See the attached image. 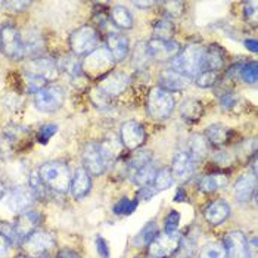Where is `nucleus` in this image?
<instances>
[{
    "label": "nucleus",
    "mask_w": 258,
    "mask_h": 258,
    "mask_svg": "<svg viewBox=\"0 0 258 258\" xmlns=\"http://www.w3.org/2000/svg\"><path fill=\"white\" fill-rule=\"evenodd\" d=\"M34 197L27 187H15L8 199V205L15 213H25L33 205Z\"/></svg>",
    "instance_id": "obj_23"
},
{
    "label": "nucleus",
    "mask_w": 258,
    "mask_h": 258,
    "mask_svg": "<svg viewBox=\"0 0 258 258\" xmlns=\"http://www.w3.org/2000/svg\"><path fill=\"white\" fill-rule=\"evenodd\" d=\"M99 44V34L90 25H83L70 36V49L76 56H87Z\"/></svg>",
    "instance_id": "obj_5"
},
{
    "label": "nucleus",
    "mask_w": 258,
    "mask_h": 258,
    "mask_svg": "<svg viewBox=\"0 0 258 258\" xmlns=\"http://www.w3.org/2000/svg\"><path fill=\"white\" fill-rule=\"evenodd\" d=\"M239 76L248 84H255L258 80V65L255 60L252 62H246L240 67L239 70Z\"/></svg>",
    "instance_id": "obj_38"
},
{
    "label": "nucleus",
    "mask_w": 258,
    "mask_h": 258,
    "mask_svg": "<svg viewBox=\"0 0 258 258\" xmlns=\"http://www.w3.org/2000/svg\"><path fill=\"white\" fill-rule=\"evenodd\" d=\"M119 143L121 142L117 138H114V136H108L102 143H99L100 154H102V158L105 161L106 167L111 162H114L119 155V149H121V145Z\"/></svg>",
    "instance_id": "obj_29"
},
{
    "label": "nucleus",
    "mask_w": 258,
    "mask_h": 258,
    "mask_svg": "<svg viewBox=\"0 0 258 258\" xmlns=\"http://www.w3.org/2000/svg\"><path fill=\"white\" fill-rule=\"evenodd\" d=\"M30 5H31V2H24V0L3 2V6H5L8 11H12V12H24Z\"/></svg>",
    "instance_id": "obj_47"
},
{
    "label": "nucleus",
    "mask_w": 258,
    "mask_h": 258,
    "mask_svg": "<svg viewBox=\"0 0 258 258\" xmlns=\"http://www.w3.org/2000/svg\"><path fill=\"white\" fill-rule=\"evenodd\" d=\"M173 181L174 180L171 177V173H170L168 168H159V170H157L155 177L151 181V184H148L145 187H140V190L138 192V199L148 201V199L152 198L154 195L171 187Z\"/></svg>",
    "instance_id": "obj_15"
},
{
    "label": "nucleus",
    "mask_w": 258,
    "mask_h": 258,
    "mask_svg": "<svg viewBox=\"0 0 258 258\" xmlns=\"http://www.w3.org/2000/svg\"><path fill=\"white\" fill-rule=\"evenodd\" d=\"M56 132H58V125H56V124H46V125H43L39 130V133H37V140H39L40 143L46 145L49 140L52 139V136L56 135Z\"/></svg>",
    "instance_id": "obj_45"
},
{
    "label": "nucleus",
    "mask_w": 258,
    "mask_h": 258,
    "mask_svg": "<svg viewBox=\"0 0 258 258\" xmlns=\"http://www.w3.org/2000/svg\"><path fill=\"white\" fill-rule=\"evenodd\" d=\"M181 235L179 232H164L157 235L155 239L148 245L149 246V255L152 258H168L177 252Z\"/></svg>",
    "instance_id": "obj_9"
},
{
    "label": "nucleus",
    "mask_w": 258,
    "mask_h": 258,
    "mask_svg": "<svg viewBox=\"0 0 258 258\" xmlns=\"http://www.w3.org/2000/svg\"><path fill=\"white\" fill-rule=\"evenodd\" d=\"M245 17L249 20V17H257V3L255 2H248L245 3Z\"/></svg>",
    "instance_id": "obj_50"
},
{
    "label": "nucleus",
    "mask_w": 258,
    "mask_h": 258,
    "mask_svg": "<svg viewBox=\"0 0 258 258\" xmlns=\"http://www.w3.org/2000/svg\"><path fill=\"white\" fill-rule=\"evenodd\" d=\"M100 80L102 81L98 84V87L100 90H103L106 95H109L111 98L121 95L130 84V77L121 71H111L109 74H106Z\"/></svg>",
    "instance_id": "obj_18"
},
{
    "label": "nucleus",
    "mask_w": 258,
    "mask_h": 258,
    "mask_svg": "<svg viewBox=\"0 0 258 258\" xmlns=\"http://www.w3.org/2000/svg\"><path fill=\"white\" fill-rule=\"evenodd\" d=\"M41 223V214L39 211H25L21 213L14 221V235H15V243H22L31 233H34Z\"/></svg>",
    "instance_id": "obj_13"
},
{
    "label": "nucleus",
    "mask_w": 258,
    "mask_h": 258,
    "mask_svg": "<svg viewBox=\"0 0 258 258\" xmlns=\"http://www.w3.org/2000/svg\"><path fill=\"white\" fill-rule=\"evenodd\" d=\"M56 258H81L79 252H76L74 249H70V248H62Z\"/></svg>",
    "instance_id": "obj_51"
},
{
    "label": "nucleus",
    "mask_w": 258,
    "mask_h": 258,
    "mask_svg": "<svg viewBox=\"0 0 258 258\" xmlns=\"http://www.w3.org/2000/svg\"><path fill=\"white\" fill-rule=\"evenodd\" d=\"M25 74L39 77V79L47 81H52L58 77L59 70H58V62L50 58V56H43V58H31L28 63L25 65Z\"/></svg>",
    "instance_id": "obj_11"
},
{
    "label": "nucleus",
    "mask_w": 258,
    "mask_h": 258,
    "mask_svg": "<svg viewBox=\"0 0 258 258\" xmlns=\"http://www.w3.org/2000/svg\"><path fill=\"white\" fill-rule=\"evenodd\" d=\"M224 50L219 44H211L210 47L205 49L204 55V67L202 71H216L219 73L224 65Z\"/></svg>",
    "instance_id": "obj_25"
},
{
    "label": "nucleus",
    "mask_w": 258,
    "mask_h": 258,
    "mask_svg": "<svg viewBox=\"0 0 258 258\" xmlns=\"http://www.w3.org/2000/svg\"><path fill=\"white\" fill-rule=\"evenodd\" d=\"M233 194L238 202H248L255 194V176L254 174H242L233 187Z\"/></svg>",
    "instance_id": "obj_24"
},
{
    "label": "nucleus",
    "mask_w": 258,
    "mask_h": 258,
    "mask_svg": "<svg viewBox=\"0 0 258 258\" xmlns=\"http://www.w3.org/2000/svg\"><path fill=\"white\" fill-rule=\"evenodd\" d=\"M115 60L106 47H98L81 60V71L90 79H103L112 71Z\"/></svg>",
    "instance_id": "obj_3"
},
{
    "label": "nucleus",
    "mask_w": 258,
    "mask_h": 258,
    "mask_svg": "<svg viewBox=\"0 0 258 258\" xmlns=\"http://www.w3.org/2000/svg\"><path fill=\"white\" fill-rule=\"evenodd\" d=\"M223 248L227 258H251L248 239L242 232H230L226 235Z\"/></svg>",
    "instance_id": "obj_14"
},
{
    "label": "nucleus",
    "mask_w": 258,
    "mask_h": 258,
    "mask_svg": "<svg viewBox=\"0 0 258 258\" xmlns=\"http://www.w3.org/2000/svg\"><path fill=\"white\" fill-rule=\"evenodd\" d=\"M151 60V55L148 52V46L146 43H138L136 47L133 49V55H132V62L136 68H143L148 62Z\"/></svg>",
    "instance_id": "obj_37"
},
{
    "label": "nucleus",
    "mask_w": 258,
    "mask_h": 258,
    "mask_svg": "<svg viewBox=\"0 0 258 258\" xmlns=\"http://www.w3.org/2000/svg\"><path fill=\"white\" fill-rule=\"evenodd\" d=\"M138 208V201L128 198H121L114 207V213L118 216H130L136 211Z\"/></svg>",
    "instance_id": "obj_41"
},
{
    "label": "nucleus",
    "mask_w": 258,
    "mask_h": 258,
    "mask_svg": "<svg viewBox=\"0 0 258 258\" xmlns=\"http://www.w3.org/2000/svg\"><path fill=\"white\" fill-rule=\"evenodd\" d=\"M187 154L195 162L202 161L210 154V143L202 135H192L187 142Z\"/></svg>",
    "instance_id": "obj_26"
},
{
    "label": "nucleus",
    "mask_w": 258,
    "mask_h": 258,
    "mask_svg": "<svg viewBox=\"0 0 258 258\" xmlns=\"http://www.w3.org/2000/svg\"><path fill=\"white\" fill-rule=\"evenodd\" d=\"M180 224V214L177 211H171L167 217H165V223H164V229L165 232H177Z\"/></svg>",
    "instance_id": "obj_46"
},
{
    "label": "nucleus",
    "mask_w": 258,
    "mask_h": 258,
    "mask_svg": "<svg viewBox=\"0 0 258 258\" xmlns=\"http://www.w3.org/2000/svg\"><path fill=\"white\" fill-rule=\"evenodd\" d=\"M161 5L164 6V14L167 18L174 20L183 14L184 9V3L183 2H161Z\"/></svg>",
    "instance_id": "obj_44"
},
{
    "label": "nucleus",
    "mask_w": 258,
    "mask_h": 258,
    "mask_svg": "<svg viewBox=\"0 0 258 258\" xmlns=\"http://www.w3.org/2000/svg\"><path fill=\"white\" fill-rule=\"evenodd\" d=\"M58 70H60L65 74H68L70 77H79L80 74H83L81 60L74 58V56H63L58 62Z\"/></svg>",
    "instance_id": "obj_35"
},
{
    "label": "nucleus",
    "mask_w": 258,
    "mask_h": 258,
    "mask_svg": "<svg viewBox=\"0 0 258 258\" xmlns=\"http://www.w3.org/2000/svg\"><path fill=\"white\" fill-rule=\"evenodd\" d=\"M90 189H92V177H90V174L83 167H79L74 171L71 183H70L71 195L76 199H81L90 192Z\"/></svg>",
    "instance_id": "obj_21"
},
{
    "label": "nucleus",
    "mask_w": 258,
    "mask_h": 258,
    "mask_svg": "<svg viewBox=\"0 0 258 258\" xmlns=\"http://www.w3.org/2000/svg\"><path fill=\"white\" fill-rule=\"evenodd\" d=\"M199 258H227L224 248L219 243H208L201 249Z\"/></svg>",
    "instance_id": "obj_43"
},
{
    "label": "nucleus",
    "mask_w": 258,
    "mask_h": 258,
    "mask_svg": "<svg viewBox=\"0 0 258 258\" xmlns=\"http://www.w3.org/2000/svg\"><path fill=\"white\" fill-rule=\"evenodd\" d=\"M174 108H176V99L170 92L161 87H155L151 90L146 103V109L151 118L167 119L173 114Z\"/></svg>",
    "instance_id": "obj_4"
},
{
    "label": "nucleus",
    "mask_w": 258,
    "mask_h": 258,
    "mask_svg": "<svg viewBox=\"0 0 258 258\" xmlns=\"http://www.w3.org/2000/svg\"><path fill=\"white\" fill-rule=\"evenodd\" d=\"M227 184V176L224 174H208L204 176L202 180L199 181V190L204 194H211L216 192L221 187H226Z\"/></svg>",
    "instance_id": "obj_31"
},
{
    "label": "nucleus",
    "mask_w": 258,
    "mask_h": 258,
    "mask_svg": "<svg viewBox=\"0 0 258 258\" xmlns=\"http://www.w3.org/2000/svg\"><path fill=\"white\" fill-rule=\"evenodd\" d=\"M96 249H98V254L100 258H109V246H108V242L102 236L96 238Z\"/></svg>",
    "instance_id": "obj_48"
},
{
    "label": "nucleus",
    "mask_w": 258,
    "mask_h": 258,
    "mask_svg": "<svg viewBox=\"0 0 258 258\" xmlns=\"http://www.w3.org/2000/svg\"><path fill=\"white\" fill-rule=\"evenodd\" d=\"M236 100L238 98L233 95V93H224L223 96H221V99H220V103H221V108H224V109H230V108H233L235 105H236Z\"/></svg>",
    "instance_id": "obj_49"
},
{
    "label": "nucleus",
    "mask_w": 258,
    "mask_h": 258,
    "mask_svg": "<svg viewBox=\"0 0 258 258\" xmlns=\"http://www.w3.org/2000/svg\"><path fill=\"white\" fill-rule=\"evenodd\" d=\"M39 177L44 183V186L53 192L65 194L70 189L71 183V170L62 161H49L40 165L37 170Z\"/></svg>",
    "instance_id": "obj_2"
},
{
    "label": "nucleus",
    "mask_w": 258,
    "mask_h": 258,
    "mask_svg": "<svg viewBox=\"0 0 258 258\" xmlns=\"http://www.w3.org/2000/svg\"><path fill=\"white\" fill-rule=\"evenodd\" d=\"M245 47L248 49V50H251V52H254V53H257V50H258V43H257V40H254V39H248V40H245Z\"/></svg>",
    "instance_id": "obj_53"
},
{
    "label": "nucleus",
    "mask_w": 258,
    "mask_h": 258,
    "mask_svg": "<svg viewBox=\"0 0 258 258\" xmlns=\"http://www.w3.org/2000/svg\"><path fill=\"white\" fill-rule=\"evenodd\" d=\"M106 49L109 50V53L112 55V58L117 62H122V60L127 58L128 55V50H130V41L128 39L124 36V34H119V33H111L108 37H106Z\"/></svg>",
    "instance_id": "obj_20"
},
{
    "label": "nucleus",
    "mask_w": 258,
    "mask_h": 258,
    "mask_svg": "<svg viewBox=\"0 0 258 258\" xmlns=\"http://www.w3.org/2000/svg\"><path fill=\"white\" fill-rule=\"evenodd\" d=\"M229 216H230V205L224 199H217L211 202L204 211L205 220L213 226H219L221 223H224L229 219Z\"/></svg>",
    "instance_id": "obj_22"
},
{
    "label": "nucleus",
    "mask_w": 258,
    "mask_h": 258,
    "mask_svg": "<svg viewBox=\"0 0 258 258\" xmlns=\"http://www.w3.org/2000/svg\"><path fill=\"white\" fill-rule=\"evenodd\" d=\"M136 258H139V257H136Z\"/></svg>",
    "instance_id": "obj_57"
},
{
    "label": "nucleus",
    "mask_w": 258,
    "mask_h": 258,
    "mask_svg": "<svg viewBox=\"0 0 258 258\" xmlns=\"http://www.w3.org/2000/svg\"><path fill=\"white\" fill-rule=\"evenodd\" d=\"M9 246H11V242L0 233V258H3L8 254Z\"/></svg>",
    "instance_id": "obj_52"
},
{
    "label": "nucleus",
    "mask_w": 258,
    "mask_h": 258,
    "mask_svg": "<svg viewBox=\"0 0 258 258\" xmlns=\"http://www.w3.org/2000/svg\"><path fill=\"white\" fill-rule=\"evenodd\" d=\"M90 99L93 102V105L99 109H109L112 105V98L106 95L103 90H100L98 86L90 92Z\"/></svg>",
    "instance_id": "obj_39"
},
{
    "label": "nucleus",
    "mask_w": 258,
    "mask_h": 258,
    "mask_svg": "<svg viewBox=\"0 0 258 258\" xmlns=\"http://www.w3.org/2000/svg\"><path fill=\"white\" fill-rule=\"evenodd\" d=\"M159 86L161 89L167 90V92H180V90H184L187 86H189V81L190 79L184 77L179 74L177 71H174L173 68L170 70H164L158 77Z\"/></svg>",
    "instance_id": "obj_19"
},
{
    "label": "nucleus",
    "mask_w": 258,
    "mask_h": 258,
    "mask_svg": "<svg viewBox=\"0 0 258 258\" xmlns=\"http://www.w3.org/2000/svg\"><path fill=\"white\" fill-rule=\"evenodd\" d=\"M195 168H197V162L189 157L187 152L180 151V152H177L174 155V158H173L170 173H171L173 180L186 181V180H189L194 176Z\"/></svg>",
    "instance_id": "obj_16"
},
{
    "label": "nucleus",
    "mask_w": 258,
    "mask_h": 258,
    "mask_svg": "<svg viewBox=\"0 0 258 258\" xmlns=\"http://www.w3.org/2000/svg\"><path fill=\"white\" fill-rule=\"evenodd\" d=\"M204 55H205L204 46L190 43L183 49H180L179 53L171 59V68L187 79L197 77L204 67Z\"/></svg>",
    "instance_id": "obj_1"
},
{
    "label": "nucleus",
    "mask_w": 258,
    "mask_h": 258,
    "mask_svg": "<svg viewBox=\"0 0 258 258\" xmlns=\"http://www.w3.org/2000/svg\"><path fill=\"white\" fill-rule=\"evenodd\" d=\"M205 139L208 140L210 145L223 146L230 140V128H227L223 124H213L205 130Z\"/></svg>",
    "instance_id": "obj_27"
},
{
    "label": "nucleus",
    "mask_w": 258,
    "mask_h": 258,
    "mask_svg": "<svg viewBox=\"0 0 258 258\" xmlns=\"http://www.w3.org/2000/svg\"><path fill=\"white\" fill-rule=\"evenodd\" d=\"M174 33H176V24H174V21L167 18V17L157 21L154 25V39L170 41L174 37Z\"/></svg>",
    "instance_id": "obj_30"
},
{
    "label": "nucleus",
    "mask_w": 258,
    "mask_h": 258,
    "mask_svg": "<svg viewBox=\"0 0 258 258\" xmlns=\"http://www.w3.org/2000/svg\"><path fill=\"white\" fill-rule=\"evenodd\" d=\"M149 162H152V154H151V151H139V152L133 154V157L130 158L128 164H127L128 176L132 174V177H133L142 167H145Z\"/></svg>",
    "instance_id": "obj_33"
},
{
    "label": "nucleus",
    "mask_w": 258,
    "mask_h": 258,
    "mask_svg": "<svg viewBox=\"0 0 258 258\" xmlns=\"http://www.w3.org/2000/svg\"><path fill=\"white\" fill-rule=\"evenodd\" d=\"M81 162H83V168L90 176H102L106 171V164L102 158L98 142H89L83 146Z\"/></svg>",
    "instance_id": "obj_10"
},
{
    "label": "nucleus",
    "mask_w": 258,
    "mask_h": 258,
    "mask_svg": "<svg viewBox=\"0 0 258 258\" xmlns=\"http://www.w3.org/2000/svg\"><path fill=\"white\" fill-rule=\"evenodd\" d=\"M0 50L9 59H21L25 56L22 36L11 24L0 27Z\"/></svg>",
    "instance_id": "obj_6"
},
{
    "label": "nucleus",
    "mask_w": 258,
    "mask_h": 258,
    "mask_svg": "<svg viewBox=\"0 0 258 258\" xmlns=\"http://www.w3.org/2000/svg\"><path fill=\"white\" fill-rule=\"evenodd\" d=\"M5 195V184H3V181L0 180V198Z\"/></svg>",
    "instance_id": "obj_56"
},
{
    "label": "nucleus",
    "mask_w": 258,
    "mask_h": 258,
    "mask_svg": "<svg viewBox=\"0 0 258 258\" xmlns=\"http://www.w3.org/2000/svg\"><path fill=\"white\" fill-rule=\"evenodd\" d=\"M56 245V239L49 232L36 230L22 242L24 254L30 258H43L53 246Z\"/></svg>",
    "instance_id": "obj_7"
},
{
    "label": "nucleus",
    "mask_w": 258,
    "mask_h": 258,
    "mask_svg": "<svg viewBox=\"0 0 258 258\" xmlns=\"http://www.w3.org/2000/svg\"><path fill=\"white\" fill-rule=\"evenodd\" d=\"M155 173H157V170L154 168V164L149 162L145 167H142L139 171L133 176V181L136 184H139L140 187H145V186L151 184V181L155 177Z\"/></svg>",
    "instance_id": "obj_36"
},
{
    "label": "nucleus",
    "mask_w": 258,
    "mask_h": 258,
    "mask_svg": "<svg viewBox=\"0 0 258 258\" xmlns=\"http://www.w3.org/2000/svg\"><path fill=\"white\" fill-rule=\"evenodd\" d=\"M146 140V132L138 121H125L119 127V142L128 151H138Z\"/></svg>",
    "instance_id": "obj_12"
},
{
    "label": "nucleus",
    "mask_w": 258,
    "mask_h": 258,
    "mask_svg": "<svg viewBox=\"0 0 258 258\" xmlns=\"http://www.w3.org/2000/svg\"><path fill=\"white\" fill-rule=\"evenodd\" d=\"M219 81V73L216 71H201L195 77V84L201 89H210Z\"/></svg>",
    "instance_id": "obj_40"
},
{
    "label": "nucleus",
    "mask_w": 258,
    "mask_h": 258,
    "mask_svg": "<svg viewBox=\"0 0 258 258\" xmlns=\"http://www.w3.org/2000/svg\"><path fill=\"white\" fill-rule=\"evenodd\" d=\"M148 52L151 55V59L157 60H171L180 52V44L174 40L162 41V40L152 39L146 43Z\"/></svg>",
    "instance_id": "obj_17"
},
{
    "label": "nucleus",
    "mask_w": 258,
    "mask_h": 258,
    "mask_svg": "<svg viewBox=\"0 0 258 258\" xmlns=\"http://www.w3.org/2000/svg\"><path fill=\"white\" fill-rule=\"evenodd\" d=\"M184 199H186V192H184V189L179 187V189H177V192H176L174 201H176V202H183Z\"/></svg>",
    "instance_id": "obj_55"
},
{
    "label": "nucleus",
    "mask_w": 258,
    "mask_h": 258,
    "mask_svg": "<svg viewBox=\"0 0 258 258\" xmlns=\"http://www.w3.org/2000/svg\"><path fill=\"white\" fill-rule=\"evenodd\" d=\"M111 20L121 30H130L133 27V17H132L130 11L124 6H114L112 8Z\"/></svg>",
    "instance_id": "obj_32"
},
{
    "label": "nucleus",
    "mask_w": 258,
    "mask_h": 258,
    "mask_svg": "<svg viewBox=\"0 0 258 258\" xmlns=\"http://www.w3.org/2000/svg\"><path fill=\"white\" fill-rule=\"evenodd\" d=\"M30 192L33 194L34 199H43L46 197L47 187L39 177V173H33L30 177Z\"/></svg>",
    "instance_id": "obj_42"
},
{
    "label": "nucleus",
    "mask_w": 258,
    "mask_h": 258,
    "mask_svg": "<svg viewBox=\"0 0 258 258\" xmlns=\"http://www.w3.org/2000/svg\"><path fill=\"white\" fill-rule=\"evenodd\" d=\"M158 235V226H157V223L155 221H149L142 230H140V233L135 238V245L136 246H148L155 236Z\"/></svg>",
    "instance_id": "obj_34"
},
{
    "label": "nucleus",
    "mask_w": 258,
    "mask_h": 258,
    "mask_svg": "<svg viewBox=\"0 0 258 258\" xmlns=\"http://www.w3.org/2000/svg\"><path fill=\"white\" fill-rule=\"evenodd\" d=\"M65 93L58 84H49L34 95V106L40 112H55L63 105Z\"/></svg>",
    "instance_id": "obj_8"
},
{
    "label": "nucleus",
    "mask_w": 258,
    "mask_h": 258,
    "mask_svg": "<svg viewBox=\"0 0 258 258\" xmlns=\"http://www.w3.org/2000/svg\"><path fill=\"white\" fill-rule=\"evenodd\" d=\"M135 6H138L140 9H148L155 6V2H135Z\"/></svg>",
    "instance_id": "obj_54"
},
{
    "label": "nucleus",
    "mask_w": 258,
    "mask_h": 258,
    "mask_svg": "<svg viewBox=\"0 0 258 258\" xmlns=\"http://www.w3.org/2000/svg\"><path fill=\"white\" fill-rule=\"evenodd\" d=\"M202 114H204V106L198 99L194 98L186 99L180 106V115L187 122H197L202 117Z\"/></svg>",
    "instance_id": "obj_28"
}]
</instances>
